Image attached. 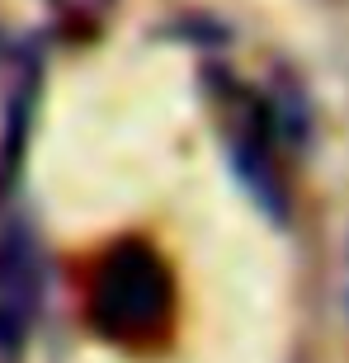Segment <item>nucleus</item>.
Instances as JSON below:
<instances>
[{
    "label": "nucleus",
    "instance_id": "obj_1",
    "mask_svg": "<svg viewBox=\"0 0 349 363\" xmlns=\"http://www.w3.org/2000/svg\"><path fill=\"white\" fill-rule=\"evenodd\" d=\"M170 311V279L147 245H113L90 283V316L109 340H156Z\"/></svg>",
    "mask_w": 349,
    "mask_h": 363
},
{
    "label": "nucleus",
    "instance_id": "obj_2",
    "mask_svg": "<svg viewBox=\"0 0 349 363\" xmlns=\"http://www.w3.org/2000/svg\"><path fill=\"white\" fill-rule=\"evenodd\" d=\"M227 161L241 179V189L265 208L274 222L288 217V189L279 175V156H274V123L269 108L250 94H231L227 108Z\"/></svg>",
    "mask_w": 349,
    "mask_h": 363
},
{
    "label": "nucleus",
    "instance_id": "obj_3",
    "mask_svg": "<svg viewBox=\"0 0 349 363\" xmlns=\"http://www.w3.org/2000/svg\"><path fill=\"white\" fill-rule=\"evenodd\" d=\"M38 302V255L24 227L0 231V354H14L28 335Z\"/></svg>",
    "mask_w": 349,
    "mask_h": 363
},
{
    "label": "nucleus",
    "instance_id": "obj_4",
    "mask_svg": "<svg viewBox=\"0 0 349 363\" xmlns=\"http://www.w3.org/2000/svg\"><path fill=\"white\" fill-rule=\"evenodd\" d=\"M33 104H38V62L19 57L10 81V104H5V128H0V194H10L24 165L28 128H33Z\"/></svg>",
    "mask_w": 349,
    "mask_h": 363
},
{
    "label": "nucleus",
    "instance_id": "obj_5",
    "mask_svg": "<svg viewBox=\"0 0 349 363\" xmlns=\"http://www.w3.org/2000/svg\"><path fill=\"white\" fill-rule=\"evenodd\" d=\"M345 311H349V250H345Z\"/></svg>",
    "mask_w": 349,
    "mask_h": 363
}]
</instances>
